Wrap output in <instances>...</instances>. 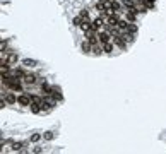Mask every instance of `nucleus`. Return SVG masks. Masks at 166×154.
I'll use <instances>...</instances> for the list:
<instances>
[{
	"label": "nucleus",
	"mask_w": 166,
	"mask_h": 154,
	"mask_svg": "<svg viewBox=\"0 0 166 154\" xmlns=\"http://www.w3.org/2000/svg\"><path fill=\"white\" fill-rule=\"evenodd\" d=\"M17 103L22 104V106H31V96H28V94H19L17 96Z\"/></svg>",
	"instance_id": "1"
},
{
	"label": "nucleus",
	"mask_w": 166,
	"mask_h": 154,
	"mask_svg": "<svg viewBox=\"0 0 166 154\" xmlns=\"http://www.w3.org/2000/svg\"><path fill=\"white\" fill-rule=\"evenodd\" d=\"M4 60L7 62L9 65H12V63H16V62H17V53H14V51H7V55L4 57Z\"/></svg>",
	"instance_id": "2"
},
{
	"label": "nucleus",
	"mask_w": 166,
	"mask_h": 154,
	"mask_svg": "<svg viewBox=\"0 0 166 154\" xmlns=\"http://www.w3.org/2000/svg\"><path fill=\"white\" fill-rule=\"evenodd\" d=\"M98 38H99V43H101V45H105V43H108V41H110L111 34H110V33H106V31H101V33L98 34Z\"/></svg>",
	"instance_id": "3"
},
{
	"label": "nucleus",
	"mask_w": 166,
	"mask_h": 154,
	"mask_svg": "<svg viewBox=\"0 0 166 154\" xmlns=\"http://www.w3.org/2000/svg\"><path fill=\"white\" fill-rule=\"evenodd\" d=\"M101 26H103V19H101V17H98V19H94L93 22H91V29L93 31H99Z\"/></svg>",
	"instance_id": "4"
},
{
	"label": "nucleus",
	"mask_w": 166,
	"mask_h": 154,
	"mask_svg": "<svg viewBox=\"0 0 166 154\" xmlns=\"http://www.w3.org/2000/svg\"><path fill=\"white\" fill-rule=\"evenodd\" d=\"M10 86V89H12V91H22V86H21V82H19V79H12V82H10L9 84Z\"/></svg>",
	"instance_id": "5"
},
{
	"label": "nucleus",
	"mask_w": 166,
	"mask_h": 154,
	"mask_svg": "<svg viewBox=\"0 0 166 154\" xmlns=\"http://www.w3.org/2000/svg\"><path fill=\"white\" fill-rule=\"evenodd\" d=\"M22 81L26 82V84H34V82H36V75H33V74H24Z\"/></svg>",
	"instance_id": "6"
},
{
	"label": "nucleus",
	"mask_w": 166,
	"mask_h": 154,
	"mask_svg": "<svg viewBox=\"0 0 166 154\" xmlns=\"http://www.w3.org/2000/svg\"><path fill=\"white\" fill-rule=\"evenodd\" d=\"M5 101L9 103V104H14V103L17 101V96H16L14 92H7V94H5Z\"/></svg>",
	"instance_id": "7"
},
{
	"label": "nucleus",
	"mask_w": 166,
	"mask_h": 154,
	"mask_svg": "<svg viewBox=\"0 0 166 154\" xmlns=\"http://www.w3.org/2000/svg\"><path fill=\"white\" fill-rule=\"evenodd\" d=\"M123 5H125V9H128V10L137 9V4L134 0H123Z\"/></svg>",
	"instance_id": "8"
},
{
	"label": "nucleus",
	"mask_w": 166,
	"mask_h": 154,
	"mask_svg": "<svg viewBox=\"0 0 166 154\" xmlns=\"http://www.w3.org/2000/svg\"><path fill=\"white\" fill-rule=\"evenodd\" d=\"M22 63H24V67H36V65H38V62H36V60H31V58H24V60H22Z\"/></svg>",
	"instance_id": "9"
},
{
	"label": "nucleus",
	"mask_w": 166,
	"mask_h": 154,
	"mask_svg": "<svg viewBox=\"0 0 166 154\" xmlns=\"http://www.w3.org/2000/svg\"><path fill=\"white\" fill-rule=\"evenodd\" d=\"M51 96H53L55 99H62V92H60V87L53 86V92H51Z\"/></svg>",
	"instance_id": "10"
},
{
	"label": "nucleus",
	"mask_w": 166,
	"mask_h": 154,
	"mask_svg": "<svg viewBox=\"0 0 166 154\" xmlns=\"http://www.w3.org/2000/svg\"><path fill=\"white\" fill-rule=\"evenodd\" d=\"M81 46H82V51H84V53H89V51L93 50V48H91V46H93V45H91V43H89V41H84V43H82V45H81Z\"/></svg>",
	"instance_id": "11"
},
{
	"label": "nucleus",
	"mask_w": 166,
	"mask_h": 154,
	"mask_svg": "<svg viewBox=\"0 0 166 154\" xmlns=\"http://www.w3.org/2000/svg\"><path fill=\"white\" fill-rule=\"evenodd\" d=\"M130 22L128 21H118V29H128Z\"/></svg>",
	"instance_id": "12"
},
{
	"label": "nucleus",
	"mask_w": 166,
	"mask_h": 154,
	"mask_svg": "<svg viewBox=\"0 0 166 154\" xmlns=\"http://www.w3.org/2000/svg\"><path fill=\"white\" fill-rule=\"evenodd\" d=\"M103 51H105V53H111V51H113V45H111L110 41L105 43V45H103Z\"/></svg>",
	"instance_id": "13"
},
{
	"label": "nucleus",
	"mask_w": 166,
	"mask_h": 154,
	"mask_svg": "<svg viewBox=\"0 0 166 154\" xmlns=\"http://www.w3.org/2000/svg\"><path fill=\"white\" fill-rule=\"evenodd\" d=\"M43 139H45V141H53V139H55V133L53 132H45L43 133Z\"/></svg>",
	"instance_id": "14"
},
{
	"label": "nucleus",
	"mask_w": 166,
	"mask_h": 154,
	"mask_svg": "<svg viewBox=\"0 0 166 154\" xmlns=\"http://www.w3.org/2000/svg\"><path fill=\"white\" fill-rule=\"evenodd\" d=\"M41 137H43V135H39V133H33V135H31V142H33V144L39 142V141H41Z\"/></svg>",
	"instance_id": "15"
},
{
	"label": "nucleus",
	"mask_w": 166,
	"mask_h": 154,
	"mask_svg": "<svg viewBox=\"0 0 166 154\" xmlns=\"http://www.w3.org/2000/svg\"><path fill=\"white\" fill-rule=\"evenodd\" d=\"M41 101H43V99H41L39 96H31V103H34V104H39V106H41Z\"/></svg>",
	"instance_id": "16"
},
{
	"label": "nucleus",
	"mask_w": 166,
	"mask_h": 154,
	"mask_svg": "<svg viewBox=\"0 0 166 154\" xmlns=\"http://www.w3.org/2000/svg\"><path fill=\"white\" fill-rule=\"evenodd\" d=\"M24 147V144H21V142H17V144H12V151H21Z\"/></svg>",
	"instance_id": "17"
},
{
	"label": "nucleus",
	"mask_w": 166,
	"mask_h": 154,
	"mask_svg": "<svg viewBox=\"0 0 166 154\" xmlns=\"http://www.w3.org/2000/svg\"><path fill=\"white\" fill-rule=\"evenodd\" d=\"M79 16L82 17V21H89V12H88V10H82V12H81Z\"/></svg>",
	"instance_id": "18"
},
{
	"label": "nucleus",
	"mask_w": 166,
	"mask_h": 154,
	"mask_svg": "<svg viewBox=\"0 0 166 154\" xmlns=\"http://www.w3.org/2000/svg\"><path fill=\"white\" fill-rule=\"evenodd\" d=\"M82 24V17L77 16V17H74V26H81Z\"/></svg>",
	"instance_id": "19"
},
{
	"label": "nucleus",
	"mask_w": 166,
	"mask_h": 154,
	"mask_svg": "<svg viewBox=\"0 0 166 154\" xmlns=\"http://www.w3.org/2000/svg\"><path fill=\"white\" fill-rule=\"evenodd\" d=\"M127 31H130V33H135V31H137V28H135V26H134V24H130V26H128V29Z\"/></svg>",
	"instance_id": "20"
},
{
	"label": "nucleus",
	"mask_w": 166,
	"mask_h": 154,
	"mask_svg": "<svg viewBox=\"0 0 166 154\" xmlns=\"http://www.w3.org/2000/svg\"><path fill=\"white\" fill-rule=\"evenodd\" d=\"M144 2H146V4H147V7H152V4H154L156 0H144Z\"/></svg>",
	"instance_id": "21"
}]
</instances>
